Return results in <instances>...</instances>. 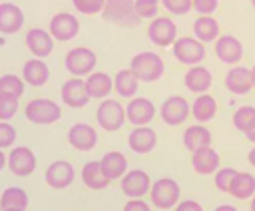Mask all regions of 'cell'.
<instances>
[{"instance_id":"cell-1","label":"cell","mask_w":255,"mask_h":211,"mask_svg":"<svg viewBox=\"0 0 255 211\" xmlns=\"http://www.w3.org/2000/svg\"><path fill=\"white\" fill-rule=\"evenodd\" d=\"M24 113H26V119H28L30 123H36V125H50V123H54V121L60 119L62 107H60L56 102L48 100V98H36V100H30V102L26 104Z\"/></svg>"},{"instance_id":"cell-2","label":"cell","mask_w":255,"mask_h":211,"mask_svg":"<svg viewBox=\"0 0 255 211\" xmlns=\"http://www.w3.org/2000/svg\"><path fill=\"white\" fill-rule=\"evenodd\" d=\"M135 76L139 78V82L151 84L155 80H159L163 76V60L155 54V52H139L131 58V66H129Z\"/></svg>"},{"instance_id":"cell-3","label":"cell","mask_w":255,"mask_h":211,"mask_svg":"<svg viewBox=\"0 0 255 211\" xmlns=\"http://www.w3.org/2000/svg\"><path fill=\"white\" fill-rule=\"evenodd\" d=\"M102 16L118 26H135L141 20L135 14V0H106Z\"/></svg>"},{"instance_id":"cell-4","label":"cell","mask_w":255,"mask_h":211,"mask_svg":"<svg viewBox=\"0 0 255 211\" xmlns=\"http://www.w3.org/2000/svg\"><path fill=\"white\" fill-rule=\"evenodd\" d=\"M179 183L171 177H161L157 181H151L149 187V199L151 205L157 209H171L179 201Z\"/></svg>"},{"instance_id":"cell-5","label":"cell","mask_w":255,"mask_h":211,"mask_svg":"<svg viewBox=\"0 0 255 211\" xmlns=\"http://www.w3.org/2000/svg\"><path fill=\"white\" fill-rule=\"evenodd\" d=\"M96 62H98V56L94 50L86 48V46H78V48H72L66 58H64V66L66 70L72 74V76H88L92 74V70L96 68Z\"/></svg>"},{"instance_id":"cell-6","label":"cell","mask_w":255,"mask_h":211,"mask_svg":"<svg viewBox=\"0 0 255 211\" xmlns=\"http://www.w3.org/2000/svg\"><path fill=\"white\" fill-rule=\"evenodd\" d=\"M96 119L98 125L106 131H118L124 123H126V109L118 100H110L106 98L96 111Z\"/></svg>"},{"instance_id":"cell-7","label":"cell","mask_w":255,"mask_h":211,"mask_svg":"<svg viewBox=\"0 0 255 211\" xmlns=\"http://www.w3.org/2000/svg\"><path fill=\"white\" fill-rule=\"evenodd\" d=\"M171 50H173V56L177 62L185 64V66H195L199 64L203 58H205V46L203 42H199L197 38H177L173 44H171Z\"/></svg>"},{"instance_id":"cell-8","label":"cell","mask_w":255,"mask_h":211,"mask_svg":"<svg viewBox=\"0 0 255 211\" xmlns=\"http://www.w3.org/2000/svg\"><path fill=\"white\" fill-rule=\"evenodd\" d=\"M147 38L155 46L167 48V46H171L177 40V26L167 16H155L151 20V24L147 26Z\"/></svg>"},{"instance_id":"cell-9","label":"cell","mask_w":255,"mask_h":211,"mask_svg":"<svg viewBox=\"0 0 255 211\" xmlns=\"http://www.w3.org/2000/svg\"><path fill=\"white\" fill-rule=\"evenodd\" d=\"M48 30H50V34H52L54 40H58V42H70V40H74L78 36L80 22L70 12H58V14L52 16Z\"/></svg>"},{"instance_id":"cell-10","label":"cell","mask_w":255,"mask_h":211,"mask_svg":"<svg viewBox=\"0 0 255 211\" xmlns=\"http://www.w3.org/2000/svg\"><path fill=\"white\" fill-rule=\"evenodd\" d=\"M60 96H62V102L66 106L74 107V109H80L90 102V92L86 88V80H82L80 76H74V78L66 80L62 84Z\"/></svg>"},{"instance_id":"cell-11","label":"cell","mask_w":255,"mask_h":211,"mask_svg":"<svg viewBox=\"0 0 255 211\" xmlns=\"http://www.w3.org/2000/svg\"><path fill=\"white\" fill-rule=\"evenodd\" d=\"M149 187H151V179H149L147 171H143V169H129L122 175L120 189L129 199L143 197L145 193H149Z\"/></svg>"},{"instance_id":"cell-12","label":"cell","mask_w":255,"mask_h":211,"mask_svg":"<svg viewBox=\"0 0 255 211\" xmlns=\"http://www.w3.org/2000/svg\"><path fill=\"white\" fill-rule=\"evenodd\" d=\"M159 115H161L163 123H167V125H179V123H183V121L187 119V115H189V104H187V100L181 98V96H169V98L161 104Z\"/></svg>"},{"instance_id":"cell-13","label":"cell","mask_w":255,"mask_h":211,"mask_svg":"<svg viewBox=\"0 0 255 211\" xmlns=\"http://www.w3.org/2000/svg\"><path fill=\"white\" fill-rule=\"evenodd\" d=\"M8 167L16 177H28L36 169V155L30 147L18 145L8 155Z\"/></svg>"},{"instance_id":"cell-14","label":"cell","mask_w":255,"mask_h":211,"mask_svg":"<svg viewBox=\"0 0 255 211\" xmlns=\"http://www.w3.org/2000/svg\"><path fill=\"white\" fill-rule=\"evenodd\" d=\"M74 177H76V171H74L72 163L64 161V159L52 161L48 165V169H46V183L52 189H66V187H70Z\"/></svg>"},{"instance_id":"cell-15","label":"cell","mask_w":255,"mask_h":211,"mask_svg":"<svg viewBox=\"0 0 255 211\" xmlns=\"http://www.w3.org/2000/svg\"><path fill=\"white\" fill-rule=\"evenodd\" d=\"M68 143L78 151H90L98 143V133L90 123H74L68 129Z\"/></svg>"},{"instance_id":"cell-16","label":"cell","mask_w":255,"mask_h":211,"mask_svg":"<svg viewBox=\"0 0 255 211\" xmlns=\"http://www.w3.org/2000/svg\"><path fill=\"white\" fill-rule=\"evenodd\" d=\"M215 56L223 64H237L243 58V46L231 34L217 36V40H215Z\"/></svg>"},{"instance_id":"cell-17","label":"cell","mask_w":255,"mask_h":211,"mask_svg":"<svg viewBox=\"0 0 255 211\" xmlns=\"http://www.w3.org/2000/svg\"><path fill=\"white\" fill-rule=\"evenodd\" d=\"M155 115V106L147 98H131L126 107V117L133 125H147Z\"/></svg>"},{"instance_id":"cell-18","label":"cell","mask_w":255,"mask_h":211,"mask_svg":"<svg viewBox=\"0 0 255 211\" xmlns=\"http://www.w3.org/2000/svg\"><path fill=\"white\" fill-rule=\"evenodd\" d=\"M219 161H221L219 153L211 145H205V147L191 151V165H193L195 173H199V175L215 173L219 169Z\"/></svg>"},{"instance_id":"cell-19","label":"cell","mask_w":255,"mask_h":211,"mask_svg":"<svg viewBox=\"0 0 255 211\" xmlns=\"http://www.w3.org/2000/svg\"><path fill=\"white\" fill-rule=\"evenodd\" d=\"M225 88L235 96H245L253 88L251 70L245 66H233L225 76Z\"/></svg>"},{"instance_id":"cell-20","label":"cell","mask_w":255,"mask_h":211,"mask_svg":"<svg viewBox=\"0 0 255 211\" xmlns=\"http://www.w3.org/2000/svg\"><path fill=\"white\" fill-rule=\"evenodd\" d=\"M155 143H157V135H155V131H153L151 127H147V125H135V127L131 129V133L128 135V145H129V149L135 151V153H141V155L149 153V151L155 147Z\"/></svg>"},{"instance_id":"cell-21","label":"cell","mask_w":255,"mask_h":211,"mask_svg":"<svg viewBox=\"0 0 255 211\" xmlns=\"http://www.w3.org/2000/svg\"><path fill=\"white\" fill-rule=\"evenodd\" d=\"M26 46L36 58H46L54 50V38L50 32H46L42 28H32L26 34Z\"/></svg>"},{"instance_id":"cell-22","label":"cell","mask_w":255,"mask_h":211,"mask_svg":"<svg viewBox=\"0 0 255 211\" xmlns=\"http://www.w3.org/2000/svg\"><path fill=\"white\" fill-rule=\"evenodd\" d=\"M24 26V12L12 2L0 4V34H16Z\"/></svg>"},{"instance_id":"cell-23","label":"cell","mask_w":255,"mask_h":211,"mask_svg":"<svg viewBox=\"0 0 255 211\" xmlns=\"http://www.w3.org/2000/svg\"><path fill=\"white\" fill-rule=\"evenodd\" d=\"M22 78H24L26 84H30L34 88H42L50 78V68L42 58H32L24 64Z\"/></svg>"},{"instance_id":"cell-24","label":"cell","mask_w":255,"mask_h":211,"mask_svg":"<svg viewBox=\"0 0 255 211\" xmlns=\"http://www.w3.org/2000/svg\"><path fill=\"white\" fill-rule=\"evenodd\" d=\"M211 82H213L211 72H209L207 68H203V66H197V64L191 66V68L185 72V76H183L185 88H187L189 92H195V94L207 92V90L211 88Z\"/></svg>"},{"instance_id":"cell-25","label":"cell","mask_w":255,"mask_h":211,"mask_svg":"<svg viewBox=\"0 0 255 211\" xmlns=\"http://www.w3.org/2000/svg\"><path fill=\"white\" fill-rule=\"evenodd\" d=\"M82 181L86 183L88 189L92 191H102L110 185V177L106 175L104 167L100 161H88L84 167H82Z\"/></svg>"},{"instance_id":"cell-26","label":"cell","mask_w":255,"mask_h":211,"mask_svg":"<svg viewBox=\"0 0 255 211\" xmlns=\"http://www.w3.org/2000/svg\"><path fill=\"white\" fill-rule=\"evenodd\" d=\"M86 88L90 92V98H96V100H102V98H108L114 90V80L110 74L106 72H92L88 74V80H86Z\"/></svg>"},{"instance_id":"cell-27","label":"cell","mask_w":255,"mask_h":211,"mask_svg":"<svg viewBox=\"0 0 255 211\" xmlns=\"http://www.w3.org/2000/svg\"><path fill=\"white\" fill-rule=\"evenodd\" d=\"M217 113V102L213 96H209L207 92L199 94L195 98V102L191 104V115L199 121V123H205L209 119H213Z\"/></svg>"},{"instance_id":"cell-28","label":"cell","mask_w":255,"mask_h":211,"mask_svg":"<svg viewBox=\"0 0 255 211\" xmlns=\"http://www.w3.org/2000/svg\"><path fill=\"white\" fill-rule=\"evenodd\" d=\"M139 86V78L135 76V72L129 70H120L114 76V90L118 92V96L122 98H133Z\"/></svg>"},{"instance_id":"cell-29","label":"cell","mask_w":255,"mask_h":211,"mask_svg":"<svg viewBox=\"0 0 255 211\" xmlns=\"http://www.w3.org/2000/svg\"><path fill=\"white\" fill-rule=\"evenodd\" d=\"M183 145L189 149V151H195L199 147H205V145H211V131L201 125V123H195V125H189L185 131H183Z\"/></svg>"},{"instance_id":"cell-30","label":"cell","mask_w":255,"mask_h":211,"mask_svg":"<svg viewBox=\"0 0 255 211\" xmlns=\"http://www.w3.org/2000/svg\"><path fill=\"white\" fill-rule=\"evenodd\" d=\"M0 209H6V211L28 209V193L22 187H6L0 193Z\"/></svg>"},{"instance_id":"cell-31","label":"cell","mask_w":255,"mask_h":211,"mask_svg":"<svg viewBox=\"0 0 255 211\" xmlns=\"http://www.w3.org/2000/svg\"><path fill=\"white\" fill-rule=\"evenodd\" d=\"M193 34L199 42H215L219 36V22L213 16H199L193 22Z\"/></svg>"},{"instance_id":"cell-32","label":"cell","mask_w":255,"mask_h":211,"mask_svg":"<svg viewBox=\"0 0 255 211\" xmlns=\"http://www.w3.org/2000/svg\"><path fill=\"white\" fill-rule=\"evenodd\" d=\"M100 163H102V167L110 179H122V175L128 171V159L120 151H108L100 159Z\"/></svg>"},{"instance_id":"cell-33","label":"cell","mask_w":255,"mask_h":211,"mask_svg":"<svg viewBox=\"0 0 255 211\" xmlns=\"http://www.w3.org/2000/svg\"><path fill=\"white\" fill-rule=\"evenodd\" d=\"M229 193L235 199H251L255 193V177L247 171H237L233 181H231Z\"/></svg>"},{"instance_id":"cell-34","label":"cell","mask_w":255,"mask_h":211,"mask_svg":"<svg viewBox=\"0 0 255 211\" xmlns=\"http://www.w3.org/2000/svg\"><path fill=\"white\" fill-rule=\"evenodd\" d=\"M233 125L241 133H249L255 127V107L253 106H243L233 113Z\"/></svg>"},{"instance_id":"cell-35","label":"cell","mask_w":255,"mask_h":211,"mask_svg":"<svg viewBox=\"0 0 255 211\" xmlns=\"http://www.w3.org/2000/svg\"><path fill=\"white\" fill-rule=\"evenodd\" d=\"M26 90V82L24 78L16 76V74H6L0 78V92L2 94H12V96H22Z\"/></svg>"},{"instance_id":"cell-36","label":"cell","mask_w":255,"mask_h":211,"mask_svg":"<svg viewBox=\"0 0 255 211\" xmlns=\"http://www.w3.org/2000/svg\"><path fill=\"white\" fill-rule=\"evenodd\" d=\"M18 96L12 94H2L0 92V119H10L18 111Z\"/></svg>"},{"instance_id":"cell-37","label":"cell","mask_w":255,"mask_h":211,"mask_svg":"<svg viewBox=\"0 0 255 211\" xmlns=\"http://www.w3.org/2000/svg\"><path fill=\"white\" fill-rule=\"evenodd\" d=\"M235 173H237V169H233V167H219L215 171V187L221 193H229V187H231Z\"/></svg>"},{"instance_id":"cell-38","label":"cell","mask_w":255,"mask_h":211,"mask_svg":"<svg viewBox=\"0 0 255 211\" xmlns=\"http://www.w3.org/2000/svg\"><path fill=\"white\" fill-rule=\"evenodd\" d=\"M72 4L80 14L94 16V14H102L106 0H72Z\"/></svg>"},{"instance_id":"cell-39","label":"cell","mask_w":255,"mask_h":211,"mask_svg":"<svg viewBox=\"0 0 255 211\" xmlns=\"http://www.w3.org/2000/svg\"><path fill=\"white\" fill-rule=\"evenodd\" d=\"M161 4L169 14L175 16H183L189 10H193V0H161Z\"/></svg>"},{"instance_id":"cell-40","label":"cell","mask_w":255,"mask_h":211,"mask_svg":"<svg viewBox=\"0 0 255 211\" xmlns=\"http://www.w3.org/2000/svg\"><path fill=\"white\" fill-rule=\"evenodd\" d=\"M159 10L157 0H135V14L139 18H155Z\"/></svg>"},{"instance_id":"cell-41","label":"cell","mask_w":255,"mask_h":211,"mask_svg":"<svg viewBox=\"0 0 255 211\" xmlns=\"http://www.w3.org/2000/svg\"><path fill=\"white\" fill-rule=\"evenodd\" d=\"M14 141H16V129L6 119H0V149L14 145Z\"/></svg>"},{"instance_id":"cell-42","label":"cell","mask_w":255,"mask_h":211,"mask_svg":"<svg viewBox=\"0 0 255 211\" xmlns=\"http://www.w3.org/2000/svg\"><path fill=\"white\" fill-rule=\"evenodd\" d=\"M219 6V0H193V10L199 16H211Z\"/></svg>"},{"instance_id":"cell-43","label":"cell","mask_w":255,"mask_h":211,"mask_svg":"<svg viewBox=\"0 0 255 211\" xmlns=\"http://www.w3.org/2000/svg\"><path fill=\"white\" fill-rule=\"evenodd\" d=\"M124 209H126V211H147V209H149V205H147L143 199L133 197L131 201H128V203L124 205Z\"/></svg>"},{"instance_id":"cell-44","label":"cell","mask_w":255,"mask_h":211,"mask_svg":"<svg viewBox=\"0 0 255 211\" xmlns=\"http://www.w3.org/2000/svg\"><path fill=\"white\" fill-rule=\"evenodd\" d=\"M175 209L177 211H185V209H191V211H201V205L197 203V201H177V205H175Z\"/></svg>"},{"instance_id":"cell-45","label":"cell","mask_w":255,"mask_h":211,"mask_svg":"<svg viewBox=\"0 0 255 211\" xmlns=\"http://www.w3.org/2000/svg\"><path fill=\"white\" fill-rule=\"evenodd\" d=\"M247 159H249V163H251V165L255 167V147H253V149L249 151V155H247Z\"/></svg>"},{"instance_id":"cell-46","label":"cell","mask_w":255,"mask_h":211,"mask_svg":"<svg viewBox=\"0 0 255 211\" xmlns=\"http://www.w3.org/2000/svg\"><path fill=\"white\" fill-rule=\"evenodd\" d=\"M217 211H235V207L233 205H219Z\"/></svg>"},{"instance_id":"cell-47","label":"cell","mask_w":255,"mask_h":211,"mask_svg":"<svg viewBox=\"0 0 255 211\" xmlns=\"http://www.w3.org/2000/svg\"><path fill=\"white\" fill-rule=\"evenodd\" d=\"M6 163H8V157L4 155V151H0V169H2Z\"/></svg>"},{"instance_id":"cell-48","label":"cell","mask_w":255,"mask_h":211,"mask_svg":"<svg viewBox=\"0 0 255 211\" xmlns=\"http://www.w3.org/2000/svg\"><path fill=\"white\" fill-rule=\"evenodd\" d=\"M247 139H249V141H253V143H255V127H253V129H251V131H249V133H247Z\"/></svg>"},{"instance_id":"cell-49","label":"cell","mask_w":255,"mask_h":211,"mask_svg":"<svg viewBox=\"0 0 255 211\" xmlns=\"http://www.w3.org/2000/svg\"><path fill=\"white\" fill-rule=\"evenodd\" d=\"M251 80H253V88H255V66L251 68Z\"/></svg>"},{"instance_id":"cell-50","label":"cell","mask_w":255,"mask_h":211,"mask_svg":"<svg viewBox=\"0 0 255 211\" xmlns=\"http://www.w3.org/2000/svg\"><path fill=\"white\" fill-rule=\"evenodd\" d=\"M251 209L255 211V193H253V197H251Z\"/></svg>"},{"instance_id":"cell-51","label":"cell","mask_w":255,"mask_h":211,"mask_svg":"<svg viewBox=\"0 0 255 211\" xmlns=\"http://www.w3.org/2000/svg\"><path fill=\"white\" fill-rule=\"evenodd\" d=\"M251 4H253V8H255V0H251Z\"/></svg>"}]
</instances>
